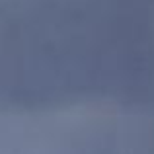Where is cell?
<instances>
[{"instance_id":"1","label":"cell","mask_w":154,"mask_h":154,"mask_svg":"<svg viewBox=\"0 0 154 154\" xmlns=\"http://www.w3.org/2000/svg\"><path fill=\"white\" fill-rule=\"evenodd\" d=\"M154 100V0H0V105Z\"/></svg>"}]
</instances>
